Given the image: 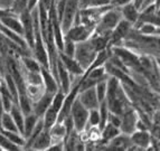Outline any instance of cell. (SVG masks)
Returning a JSON list of instances; mask_svg holds the SVG:
<instances>
[{
    "label": "cell",
    "instance_id": "obj_25",
    "mask_svg": "<svg viewBox=\"0 0 160 151\" xmlns=\"http://www.w3.org/2000/svg\"><path fill=\"white\" fill-rule=\"evenodd\" d=\"M57 117H58V112L54 110L52 106H49L43 114L42 120H43V125L45 129H51L55 123L57 122Z\"/></svg>",
    "mask_w": 160,
    "mask_h": 151
},
{
    "label": "cell",
    "instance_id": "obj_4",
    "mask_svg": "<svg viewBox=\"0 0 160 151\" xmlns=\"http://www.w3.org/2000/svg\"><path fill=\"white\" fill-rule=\"evenodd\" d=\"M69 115L72 118L73 125H74V130L78 133H81L85 131L86 125H88V110L85 106L78 101V96L73 102V105L71 108Z\"/></svg>",
    "mask_w": 160,
    "mask_h": 151
},
{
    "label": "cell",
    "instance_id": "obj_32",
    "mask_svg": "<svg viewBox=\"0 0 160 151\" xmlns=\"http://www.w3.org/2000/svg\"><path fill=\"white\" fill-rule=\"evenodd\" d=\"M108 80V78H107ZM107 80L100 81L95 84L94 88H95L96 96H98V100L99 102L105 100V96H107Z\"/></svg>",
    "mask_w": 160,
    "mask_h": 151
},
{
    "label": "cell",
    "instance_id": "obj_28",
    "mask_svg": "<svg viewBox=\"0 0 160 151\" xmlns=\"http://www.w3.org/2000/svg\"><path fill=\"white\" fill-rule=\"evenodd\" d=\"M138 32L139 34L144 35V36H153L159 32V26L144 23V24H141L138 27Z\"/></svg>",
    "mask_w": 160,
    "mask_h": 151
},
{
    "label": "cell",
    "instance_id": "obj_22",
    "mask_svg": "<svg viewBox=\"0 0 160 151\" xmlns=\"http://www.w3.org/2000/svg\"><path fill=\"white\" fill-rule=\"evenodd\" d=\"M20 63L22 66L26 69L27 72L32 73H40V64L32 57V55H22L20 56Z\"/></svg>",
    "mask_w": 160,
    "mask_h": 151
},
{
    "label": "cell",
    "instance_id": "obj_36",
    "mask_svg": "<svg viewBox=\"0 0 160 151\" xmlns=\"http://www.w3.org/2000/svg\"><path fill=\"white\" fill-rule=\"evenodd\" d=\"M132 3V0H112V3H111V5L113 6V7H122V6L127 5V3Z\"/></svg>",
    "mask_w": 160,
    "mask_h": 151
},
{
    "label": "cell",
    "instance_id": "obj_38",
    "mask_svg": "<svg viewBox=\"0 0 160 151\" xmlns=\"http://www.w3.org/2000/svg\"><path fill=\"white\" fill-rule=\"evenodd\" d=\"M38 1L39 0H27V3H26V9L28 11H32V9L37 6V3H38Z\"/></svg>",
    "mask_w": 160,
    "mask_h": 151
},
{
    "label": "cell",
    "instance_id": "obj_44",
    "mask_svg": "<svg viewBox=\"0 0 160 151\" xmlns=\"http://www.w3.org/2000/svg\"><path fill=\"white\" fill-rule=\"evenodd\" d=\"M0 80H1V78H0Z\"/></svg>",
    "mask_w": 160,
    "mask_h": 151
},
{
    "label": "cell",
    "instance_id": "obj_39",
    "mask_svg": "<svg viewBox=\"0 0 160 151\" xmlns=\"http://www.w3.org/2000/svg\"><path fill=\"white\" fill-rule=\"evenodd\" d=\"M10 13H12V11L10 9H5L0 7V19L2 18V17L7 16V15H10Z\"/></svg>",
    "mask_w": 160,
    "mask_h": 151
},
{
    "label": "cell",
    "instance_id": "obj_17",
    "mask_svg": "<svg viewBox=\"0 0 160 151\" xmlns=\"http://www.w3.org/2000/svg\"><path fill=\"white\" fill-rule=\"evenodd\" d=\"M0 24L7 27V28H9V29H11L12 32L22 35V37H24V29H22V21L19 19V17L17 15H15V13H10V15L2 17V18L0 19Z\"/></svg>",
    "mask_w": 160,
    "mask_h": 151
},
{
    "label": "cell",
    "instance_id": "obj_41",
    "mask_svg": "<svg viewBox=\"0 0 160 151\" xmlns=\"http://www.w3.org/2000/svg\"><path fill=\"white\" fill-rule=\"evenodd\" d=\"M3 112H5V109H3L2 102H1V98H0V120H1V117H2Z\"/></svg>",
    "mask_w": 160,
    "mask_h": 151
},
{
    "label": "cell",
    "instance_id": "obj_45",
    "mask_svg": "<svg viewBox=\"0 0 160 151\" xmlns=\"http://www.w3.org/2000/svg\"><path fill=\"white\" fill-rule=\"evenodd\" d=\"M0 81H1V80H0Z\"/></svg>",
    "mask_w": 160,
    "mask_h": 151
},
{
    "label": "cell",
    "instance_id": "obj_34",
    "mask_svg": "<svg viewBox=\"0 0 160 151\" xmlns=\"http://www.w3.org/2000/svg\"><path fill=\"white\" fill-rule=\"evenodd\" d=\"M108 122L113 124L114 127H118L120 129V124H121V115L119 114H115L112 113V112H110L109 113V117H108Z\"/></svg>",
    "mask_w": 160,
    "mask_h": 151
},
{
    "label": "cell",
    "instance_id": "obj_33",
    "mask_svg": "<svg viewBox=\"0 0 160 151\" xmlns=\"http://www.w3.org/2000/svg\"><path fill=\"white\" fill-rule=\"evenodd\" d=\"M100 123V113L99 108L98 109L88 110V124L91 128H98Z\"/></svg>",
    "mask_w": 160,
    "mask_h": 151
},
{
    "label": "cell",
    "instance_id": "obj_31",
    "mask_svg": "<svg viewBox=\"0 0 160 151\" xmlns=\"http://www.w3.org/2000/svg\"><path fill=\"white\" fill-rule=\"evenodd\" d=\"M65 94L63 91L59 88L53 96V100H52V103H51V106L53 108L54 110H56L57 112H59L61 110L62 105H63V102H64V98H65Z\"/></svg>",
    "mask_w": 160,
    "mask_h": 151
},
{
    "label": "cell",
    "instance_id": "obj_2",
    "mask_svg": "<svg viewBox=\"0 0 160 151\" xmlns=\"http://www.w3.org/2000/svg\"><path fill=\"white\" fill-rule=\"evenodd\" d=\"M122 19V15L119 7H110L108 10L103 13L101 18L99 19L98 24H96L94 32L95 34L99 35H105V36H110L111 32L115 28L119 21Z\"/></svg>",
    "mask_w": 160,
    "mask_h": 151
},
{
    "label": "cell",
    "instance_id": "obj_35",
    "mask_svg": "<svg viewBox=\"0 0 160 151\" xmlns=\"http://www.w3.org/2000/svg\"><path fill=\"white\" fill-rule=\"evenodd\" d=\"M112 0H91L90 1V6H93V7H102V6H109L111 5Z\"/></svg>",
    "mask_w": 160,
    "mask_h": 151
},
{
    "label": "cell",
    "instance_id": "obj_24",
    "mask_svg": "<svg viewBox=\"0 0 160 151\" xmlns=\"http://www.w3.org/2000/svg\"><path fill=\"white\" fill-rule=\"evenodd\" d=\"M0 130L11 131V132H19L18 128H17L16 123H15V121H13L12 117L10 115L9 112H7V111L3 112L1 120H0Z\"/></svg>",
    "mask_w": 160,
    "mask_h": 151
},
{
    "label": "cell",
    "instance_id": "obj_7",
    "mask_svg": "<svg viewBox=\"0 0 160 151\" xmlns=\"http://www.w3.org/2000/svg\"><path fill=\"white\" fill-rule=\"evenodd\" d=\"M18 17H19V19H20V21H22V29H24V38H25V40H26L28 47H29L30 52H32V46H34V40H35L32 13L28 11L27 9H24V10L18 15Z\"/></svg>",
    "mask_w": 160,
    "mask_h": 151
},
{
    "label": "cell",
    "instance_id": "obj_29",
    "mask_svg": "<svg viewBox=\"0 0 160 151\" xmlns=\"http://www.w3.org/2000/svg\"><path fill=\"white\" fill-rule=\"evenodd\" d=\"M75 45H76V43L73 42L72 39H69L66 36H64V39H63V47H62V50H58V52H62V53H64L65 55L71 56V57H74Z\"/></svg>",
    "mask_w": 160,
    "mask_h": 151
},
{
    "label": "cell",
    "instance_id": "obj_30",
    "mask_svg": "<svg viewBox=\"0 0 160 151\" xmlns=\"http://www.w3.org/2000/svg\"><path fill=\"white\" fill-rule=\"evenodd\" d=\"M0 148L6 151H19L22 149V147H19L17 144H15L13 142H11L8 138H6L1 132H0Z\"/></svg>",
    "mask_w": 160,
    "mask_h": 151
},
{
    "label": "cell",
    "instance_id": "obj_15",
    "mask_svg": "<svg viewBox=\"0 0 160 151\" xmlns=\"http://www.w3.org/2000/svg\"><path fill=\"white\" fill-rule=\"evenodd\" d=\"M57 77H58L59 88L66 94L72 86V77L68 71L63 65V63L59 61V58L57 59Z\"/></svg>",
    "mask_w": 160,
    "mask_h": 151
},
{
    "label": "cell",
    "instance_id": "obj_13",
    "mask_svg": "<svg viewBox=\"0 0 160 151\" xmlns=\"http://www.w3.org/2000/svg\"><path fill=\"white\" fill-rule=\"evenodd\" d=\"M0 33H1V34H2L7 39H9L10 42L15 43L17 46H19L20 48H22L26 53H28V54L32 55V52H30L29 47H28V45H27L26 40H25V38L22 37V35H19V34H17V33L12 32L11 29H9V28H7V27H5L1 24H0Z\"/></svg>",
    "mask_w": 160,
    "mask_h": 151
},
{
    "label": "cell",
    "instance_id": "obj_21",
    "mask_svg": "<svg viewBox=\"0 0 160 151\" xmlns=\"http://www.w3.org/2000/svg\"><path fill=\"white\" fill-rule=\"evenodd\" d=\"M8 112L10 113L11 117H12L13 121H15L17 128H18L19 132L22 134V132H24V118H25V114H24V112L22 111V109L19 108L18 103H13Z\"/></svg>",
    "mask_w": 160,
    "mask_h": 151
},
{
    "label": "cell",
    "instance_id": "obj_12",
    "mask_svg": "<svg viewBox=\"0 0 160 151\" xmlns=\"http://www.w3.org/2000/svg\"><path fill=\"white\" fill-rule=\"evenodd\" d=\"M131 143L133 144L136 148L140 149H148L151 143V135L148 132V130H136L132 132L130 135Z\"/></svg>",
    "mask_w": 160,
    "mask_h": 151
},
{
    "label": "cell",
    "instance_id": "obj_5",
    "mask_svg": "<svg viewBox=\"0 0 160 151\" xmlns=\"http://www.w3.org/2000/svg\"><path fill=\"white\" fill-rule=\"evenodd\" d=\"M93 32H94V27L88 26V25H84L82 23H78V24H74L69 27L68 29L64 33V36L68 37L69 39H72L73 42L78 43L88 39L92 36Z\"/></svg>",
    "mask_w": 160,
    "mask_h": 151
},
{
    "label": "cell",
    "instance_id": "obj_16",
    "mask_svg": "<svg viewBox=\"0 0 160 151\" xmlns=\"http://www.w3.org/2000/svg\"><path fill=\"white\" fill-rule=\"evenodd\" d=\"M108 144V149L110 150H129V149L133 148V144L131 143L130 137L124 133L118 134L115 138L110 140Z\"/></svg>",
    "mask_w": 160,
    "mask_h": 151
},
{
    "label": "cell",
    "instance_id": "obj_27",
    "mask_svg": "<svg viewBox=\"0 0 160 151\" xmlns=\"http://www.w3.org/2000/svg\"><path fill=\"white\" fill-rule=\"evenodd\" d=\"M99 113H100V123L98 128H99V130L101 131L102 128L107 124L108 117H109V113H110V110H109V108H108V104H107V102H105V100L100 102Z\"/></svg>",
    "mask_w": 160,
    "mask_h": 151
},
{
    "label": "cell",
    "instance_id": "obj_10",
    "mask_svg": "<svg viewBox=\"0 0 160 151\" xmlns=\"http://www.w3.org/2000/svg\"><path fill=\"white\" fill-rule=\"evenodd\" d=\"M58 58L59 61L63 63V65L65 66V68L68 71V73L71 74V76H82L84 74V69L81 66L78 62L74 58V57H71V56L65 55L64 53L58 52Z\"/></svg>",
    "mask_w": 160,
    "mask_h": 151
},
{
    "label": "cell",
    "instance_id": "obj_40",
    "mask_svg": "<svg viewBox=\"0 0 160 151\" xmlns=\"http://www.w3.org/2000/svg\"><path fill=\"white\" fill-rule=\"evenodd\" d=\"M90 1H91V0H78V3H80V9L81 8H85V7H88V5H90Z\"/></svg>",
    "mask_w": 160,
    "mask_h": 151
},
{
    "label": "cell",
    "instance_id": "obj_43",
    "mask_svg": "<svg viewBox=\"0 0 160 151\" xmlns=\"http://www.w3.org/2000/svg\"><path fill=\"white\" fill-rule=\"evenodd\" d=\"M54 3H55V0H54Z\"/></svg>",
    "mask_w": 160,
    "mask_h": 151
},
{
    "label": "cell",
    "instance_id": "obj_6",
    "mask_svg": "<svg viewBox=\"0 0 160 151\" xmlns=\"http://www.w3.org/2000/svg\"><path fill=\"white\" fill-rule=\"evenodd\" d=\"M132 26L133 25L129 23V21L124 20V19H121L119 21V24L115 26L114 29L111 32L109 38V46L108 47H113V46H119L120 43L127 38V35L131 32L132 29Z\"/></svg>",
    "mask_w": 160,
    "mask_h": 151
},
{
    "label": "cell",
    "instance_id": "obj_1",
    "mask_svg": "<svg viewBox=\"0 0 160 151\" xmlns=\"http://www.w3.org/2000/svg\"><path fill=\"white\" fill-rule=\"evenodd\" d=\"M105 102L108 104L110 112L115 114H121L130 108L129 98L122 88L121 81L115 76L109 75L107 80V96Z\"/></svg>",
    "mask_w": 160,
    "mask_h": 151
},
{
    "label": "cell",
    "instance_id": "obj_26",
    "mask_svg": "<svg viewBox=\"0 0 160 151\" xmlns=\"http://www.w3.org/2000/svg\"><path fill=\"white\" fill-rule=\"evenodd\" d=\"M0 132L2 133L6 138H8L11 142H13L15 144H17V146H19V147H22V148L24 147L25 142H26L24 135H22V133L11 132V131H5V130H0Z\"/></svg>",
    "mask_w": 160,
    "mask_h": 151
},
{
    "label": "cell",
    "instance_id": "obj_42",
    "mask_svg": "<svg viewBox=\"0 0 160 151\" xmlns=\"http://www.w3.org/2000/svg\"><path fill=\"white\" fill-rule=\"evenodd\" d=\"M15 1H17V0H13V3H15Z\"/></svg>",
    "mask_w": 160,
    "mask_h": 151
},
{
    "label": "cell",
    "instance_id": "obj_18",
    "mask_svg": "<svg viewBox=\"0 0 160 151\" xmlns=\"http://www.w3.org/2000/svg\"><path fill=\"white\" fill-rule=\"evenodd\" d=\"M52 144V137L49 133V129H45L40 131V133L32 143L30 149L32 150H47V148Z\"/></svg>",
    "mask_w": 160,
    "mask_h": 151
},
{
    "label": "cell",
    "instance_id": "obj_11",
    "mask_svg": "<svg viewBox=\"0 0 160 151\" xmlns=\"http://www.w3.org/2000/svg\"><path fill=\"white\" fill-rule=\"evenodd\" d=\"M54 94L53 93L46 92L44 91L42 93V95L37 98V101L32 103V112H34L36 115H38L39 118L43 117V114L45 113L46 110L51 106L52 100H53Z\"/></svg>",
    "mask_w": 160,
    "mask_h": 151
},
{
    "label": "cell",
    "instance_id": "obj_9",
    "mask_svg": "<svg viewBox=\"0 0 160 151\" xmlns=\"http://www.w3.org/2000/svg\"><path fill=\"white\" fill-rule=\"evenodd\" d=\"M78 98L81 103L83 104V106H85L88 110L98 109L100 105V102L98 100V96H96L94 86L85 88V90L78 92Z\"/></svg>",
    "mask_w": 160,
    "mask_h": 151
},
{
    "label": "cell",
    "instance_id": "obj_37",
    "mask_svg": "<svg viewBox=\"0 0 160 151\" xmlns=\"http://www.w3.org/2000/svg\"><path fill=\"white\" fill-rule=\"evenodd\" d=\"M13 5V0H0V7L5 9H11Z\"/></svg>",
    "mask_w": 160,
    "mask_h": 151
},
{
    "label": "cell",
    "instance_id": "obj_3",
    "mask_svg": "<svg viewBox=\"0 0 160 151\" xmlns=\"http://www.w3.org/2000/svg\"><path fill=\"white\" fill-rule=\"evenodd\" d=\"M96 54H98V52L93 47L90 39L78 42L75 45L74 58L78 62V64L83 67L84 71H86L92 65V63L96 57Z\"/></svg>",
    "mask_w": 160,
    "mask_h": 151
},
{
    "label": "cell",
    "instance_id": "obj_23",
    "mask_svg": "<svg viewBox=\"0 0 160 151\" xmlns=\"http://www.w3.org/2000/svg\"><path fill=\"white\" fill-rule=\"evenodd\" d=\"M100 132H101V138L103 140V142L108 143L110 140H112L113 138H115L118 134H120L121 131L118 127H114L113 124L107 122V124L102 128V130Z\"/></svg>",
    "mask_w": 160,
    "mask_h": 151
},
{
    "label": "cell",
    "instance_id": "obj_14",
    "mask_svg": "<svg viewBox=\"0 0 160 151\" xmlns=\"http://www.w3.org/2000/svg\"><path fill=\"white\" fill-rule=\"evenodd\" d=\"M40 76H42V82H43L44 85V91L55 94L59 90L58 82L54 77V75L52 74L51 69L42 67L40 68Z\"/></svg>",
    "mask_w": 160,
    "mask_h": 151
},
{
    "label": "cell",
    "instance_id": "obj_19",
    "mask_svg": "<svg viewBox=\"0 0 160 151\" xmlns=\"http://www.w3.org/2000/svg\"><path fill=\"white\" fill-rule=\"evenodd\" d=\"M121 15H122V18L124 20L129 21L133 25L136 24V21L138 20L139 15H140V11L137 9V7L133 5V3H129L127 5L120 7Z\"/></svg>",
    "mask_w": 160,
    "mask_h": 151
},
{
    "label": "cell",
    "instance_id": "obj_20",
    "mask_svg": "<svg viewBox=\"0 0 160 151\" xmlns=\"http://www.w3.org/2000/svg\"><path fill=\"white\" fill-rule=\"evenodd\" d=\"M40 118L38 115L34 113V112H29V113L25 114L24 118V132H22V135H24L25 140L28 138V135L32 133V131L34 130L35 125L37 124L38 120Z\"/></svg>",
    "mask_w": 160,
    "mask_h": 151
},
{
    "label": "cell",
    "instance_id": "obj_8",
    "mask_svg": "<svg viewBox=\"0 0 160 151\" xmlns=\"http://www.w3.org/2000/svg\"><path fill=\"white\" fill-rule=\"evenodd\" d=\"M138 113L132 108H129L128 110L121 114V124L120 131L121 133L130 135L132 132L137 130V123H138Z\"/></svg>",
    "mask_w": 160,
    "mask_h": 151
}]
</instances>
